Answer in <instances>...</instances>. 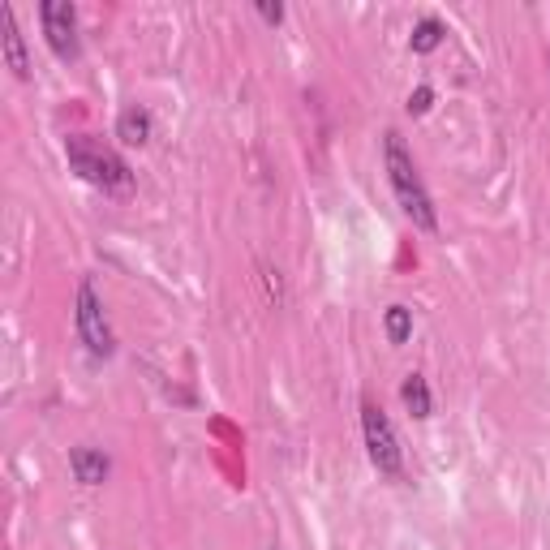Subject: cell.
<instances>
[{"label": "cell", "mask_w": 550, "mask_h": 550, "mask_svg": "<svg viewBox=\"0 0 550 550\" xmlns=\"http://www.w3.org/2000/svg\"><path fill=\"white\" fill-rule=\"evenodd\" d=\"M383 168H387V181H392V194L400 202V211L409 215L422 233H434V228H439V211H434L426 185H422V177H417L413 155H409V147H404V138L396 134V129H387L383 134Z\"/></svg>", "instance_id": "obj_1"}, {"label": "cell", "mask_w": 550, "mask_h": 550, "mask_svg": "<svg viewBox=\"0 0 550 550\" xmlns=\"http://www.w3.org/2000/svg\"><path fill=\"white\" fill-rule=\"evenodd\" d=\"M65 159L86 185H95L104 194H129V185H134V172H129V164L117 151H104L99 142L82 134L65 138Z\"/></svg>", "instance_id": "obj_2"}, {"label": "cell", "mask_w": 550, "mask_h": 550, "mask_svg": "<svg viewBox=\"0 0 550 550\" xmlns=\"http://www.w3.org/2000/svg\"><path fill=\"white\" fill-rule=\"evenodd\" d=\"M361 434H366L370 465L379 469L383 477H400V473H404V447H400V439H396L392 422H387V413H383L370 396L361 400Z\"/></svg>", "instance_id": "obj_3"}, {"label": "cell", "mask_w": 550, "mask_h": 550, "mask_svg": "<svg viewBox=\"0 0 550 550\" xmlns=\"http://www.w3.org/2000/svg\"><path fill=\"white\" fill-rule=\"evenodd\" d=\"M74 318H78V336H82L86 349H91V357H112V353H117V340H112V327H108L104 301H99V293H95V284H91V280H82V284H78Z\"/></svg>", "instance_id": "obj_4"}, {"label": "cell", "mask_w": 550, "mask_h": 550, "mask_svg": "<svg viewBox=\"0 0 550 550\" xmlns=\"http://www.w3.org/2000/svg\"><path fill=\"white\" fill-rule=\"evenodd\" d=\"M39 22H43V39L56 52V61H78L82 56V39H78V13L69 0H43L39 5Z\"/></svg>", "instance_id": "obj_5"}, {"label": "cell", "mask_w": 550, "mask_h": 550, "mask_svg": "<svg viewBox=\"0 0 550 550\" xmlns=\"http://www.w3.org/2000/svg\"><path fill=\"white\" fill-rule=\"evenodd\" d=\"M69 469H74V477L82 486H104L108 473H112V460L104 447H91V443H78L74 452H69Z\"/></svg>", "instance_id": "obj_6"}, {"label": "cell", "mask_w": 550, "mask_h": 550, "mask_svg": "<svg viewBox=\"0 0 550 550\" xmlns=\"http://www.w3.org/2000/svg\"><path fill=\"white\" fill-rule=\"evenodd\" d=\"M0 31H5L0 39H5V61H9V69L26 82V78H31V56H26V39H22L18 18H13V9H9V5L0 9Z\"/></svg>", "instance_id": "obj_7"}, {"label": "cell", "mask_w": 550, "mask_h": 550, "mask_svg": "<svg viewBox=\"0 0 550 550\" xmlns=\"http://www.w3.org/2000/svg\"><path fill=\"white\" fill-rule=\"evenodd\" d=\"M151 112L147 108H138V104H129L121 108V117H117V138L125 142V147H147L151 142Z\"/></svg>", "instance_id": "obj_8"}, {"label": "cell", "mask_w": 550, "mask_h": 550, "mask_svg": "<svg viewBox=\"0 0 550 550\" xmlns=\"http://www.w3.org/2000/svg\"><path fill=\"white\" fill-rule=\"evenodd\" d=\"M400 400H404V409H409L413 417H426L434 413V396H430V383L422 379V374H404V383H400Z\"/></svg>", "instance_id": "obj_9"}, {"label": "cell", "mask_w": 550, "mask_h": 550, "mask_svg": "<svg viewBox=\"0 0 550 550\" xmlns=\"http://www.w3.org/2000/svg\"><path fill=\"white\" fill-rule=\"evenodd\" d=\"M383 327H387V340H392V344H409V336H413V310L409 306H387Z\"/></svg>", "instance_id": "obj_10"}, {"label": "cell", "mask_w": 550, "mask_h": 550, "mask_svg": "<svg viewBox=\"0 0 550 550\" xmlns=\"http://www.w3.org/2000/svg\"><path fill=\"white\" fill-rule=\"evenodd\" d=\"M443 35H447V31H443V22H439V18H422V22L413 26V39H409V43H413V52H417V56H426V52L439 48Z\"/></svg>", "instance_id": "obj_11"}, {"label": "cell", "mask_w": 550, "mask_h": 550, "mask_svg": "<svg viewBox=\"0 0 550 550\" xmlns=\"http://www.w3.org/2000/svg\"><path fill=\"white\" fill-rule=\"evenodd\" d=\"M430 104H434V91H430V86H417V91L409 95V112H413V117L430 112Z\"/></svg>", "instance_id": "obj_12"}, {"label": "cell", "mask_w": 550, "mask_h": 550, "mask_svg": "<svg viewBox=\"0 0 550 550\" xmlns=\"http://www.w3.org/2000/svg\"><path fill=\"white\" fill-rule=\"evenodd\" d=\"M258 18L271 22V26H280L284 22V5H271V0H263V5H258Z\"/></svg>", "instance_id": "obj_13"}]
</instances>
